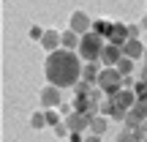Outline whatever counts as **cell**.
Wrapping results in <instances>:
<instances>
[{
	"instance_id": "6da1fadb",
	"label": "cell",
	"mask_w": 147,
	"mask_h": 142,
	"mask_svg": "<svg viewBox=\"0 0 147 142\" xmlns=\"http://www.w3.org/2000/svg\"><path fill=\"white\" fill-rule=\"evenodd\" d=\"M82 58L71 49H55L47 55V63H44V74H47V82L55 85L60 90L76 88V82H82Z\"/></svg>"
},
{
	"instance_id": "7a4b0ae2",
	"label": "cell",
	"mask_w": 147,
	"mask_h": 142,
	"mask_svg": "<svg viewBox=\"0 0 147 142\" xmlns=\"http://www.w3.org/2000/svg\"><path fill=\"white\" fill-rule=\"evenodd\" d=\"M106 99L112 101V109H115V115H112V120H125V115L136 107V93H134V88H123L117 90L115 96H106Z\"/></svg>"
},
{
	"instance_id": "3957f363",
	"label": "cell",
	"mask_w": 147,
	"mask_h": 142,
	"mask_svg": "<svg viewBox=\"0 0 147 142\" xmlns=\"http://www.w3.org/2000/svg\"><path fill=\"white\" fill-rule=\"evenodd\" d=\"M104 44H106L104 38H98L93 30H90V33H84V36H82L76 55L84 60V63H98V60H101V52H104Z\"/></svg>"
},
{
	"instance_id": "277c9868",
	"label": "cell",
	"mask_w": 147,
	"mask_h": 142,
	"mask_svg": "<svg viewBox=\"0 0 147 142\" xmlns=\"http://www.w3.org/2000/svg\"><path fill=\"white\" fill-rule=\"evenodd\" d=\"M95 88H98L104 96H115L117 90H123V74L117 69H101Z\"/></svg>"
},
{
	"instance_id": "5b68a950",
	"label": "cell",
	"mask_w": 147,
	"mask_h": 142,
	"mask_svg": "<svg viewBox=\"0 0 147 142\" xmlns=\"http://www.w3.org/2000/svg\"><path fill=\"white\" fill-rule=\"evenodd\" d=\"M123 58H125V55H123V47H115V44H109V41H106V44H104V52H101V60H98V63L104 66V69H117Z\"/></svg>"
},
{
	"instance_id": "8992f818",
	"label": "cell",
	"mask_w": 147,
	"mask_h": 142,
	"mask_svg": "<svg viewBox=\"0 0 147 142\" xmlns=\"http://www.w3.org/2000/svg\"><path fill=\"white\" fill-rule=\"evenodd\" d=\"M60 104H63V90L60 88H55V85L41 88V107L44 109H60Z\"/></svg>"
},
{
	"instance_id": "52a82bcc",
	"label": "cell",
	"mask_w": 147,
	"mask_h": 142,
	"mask_svg": "<svg viewBox=\"0 0 147 142\" xmlns=\"http://www.w3.org/2000/svg\"><path fill=\"white\" fill-rule=\"evenodd\" d=\"M68 30L79 33V36H84V33H90V30H93V19H90L84 11H74V14H71V19H68Z\"/></svg>"
},
{
	"instance_id": "ba28073f",
	"label": "cell",
	"mask_w": 147,
	"mask_h": 142,
	"mask_svg": "<svg viewBox=\"0 0 147 142\" xmlns=\"http://www.w3.org/2000/svg\"><path fill=\"white\" fill-rule=\"evenodd\" d=\"M93 118H95V115H84V112H71V115L65 118V126H68L71 131L84 134V131H90V123H93Z\"/></svg>"
},
{
	"instance_id": "9c48e42d",
	"label": "cell",
	"mask_w": 147,
	"mask_h": 142,
	"mask_svg": "<svg viewBox=\"0 0 147 142\" xmlns=\"http://www.w3.org/2000/svg\"><path fill=\"white\" fill-rule=\"evenodd\" d=\"M41 47H44V52H55V49H60L63 47V33H57V30H47L44 33V38H41Z\"/></svg>"
},
{
	"instance_id": "30bf717a",
	"label": "cell",
	"mask_w": 147,
	"mask_h": 142,
	"mask_svg": "<svg viewBox=\"0 0 147 142\" xmlns=\"http://www.w3.org/2000/svg\"><path fill=\"white\" fill-rule=\"evenodd\" d=\"M144 44L139 41V38H131V41H125L123 44V55L125 58H131V60H139V58H144Z\"/></svg>"
},
{
	"instance_id": "8fae6325",
	"label": "cell",
	"mask_w": 147,
	"mask_h": 142,
	"mask_svg": "<svg viewBox=\"0 0 147 142\" xmlns=\"http://www.w3.org/2000/svg\"><path fill=\"white\" fill-rule=\"evenodd\" d=\"M125 41H131V38H128V25H123V22H115V27H112V36H109V44H115V47H123Z\"/></svg>"
},
{
	"instance_id": "7c38bea8",
	"label": "cell",
	"mask_w": 147,
	"mask_h": 142,
	"mask_svg": "<svg viewBox=\"0 0 147 142\" xmlns=\"http://www.w3.org/2000/svg\"><path fill=\"white\" fill-rule=\"evenodd\" d=\"M112 27H115V22H109V19H95V22H93V33H95L98 38H104V41H109Z\"/></svg>"
},
{
	"instance_id": "4fadbf2b",
	"label": "cell",
	"mask_w": 147,
	"mask_h": 142,
	"mask_svg": "<svg viewBox=\"0 0 147 142\" xmlns=\"http://www.w3.org/2000/svg\"><path fill=\"white\" fill-rule=\"evenodd\" d=\"M101 69H104L101 63H84V69H82V79H84V82H90V85H95V82H98Z\"/></svg>"
},
{
	"instance_id": "5bb4252c",
	"label": "cell",
	"mask_w": 147,
	"mask_h": 142,
	"mask_svg": "<svg viewBox=\"0 0 147 142\" xmlns=\"http://www.w3.org/2000/svg\"><path fill=\"white\" fill-rule=\"evenodd\" d=\"M106 128H109V118L95 115V118H93V123H90V134H98V137H104Z\"/></svg>"
},
{
	"instance_id": "9a60e30c",
	"label": "cell",
	"mask_w": 147,
	"mask_h": 142,
	"mask_svg": "<svg viewBox=\"0 0 147 142\" xmlns=\"http://www.w3.org/2000/svg\"><path fill=\"white\" fill-rule=\"evenodd\" d=\"M79 41H82V36L74 30H65L63 33V49H71V52H76L79 49Z\"/></svg>"
},
{
	"instance_id": "2e32d148",
	"label": "cell",
	"mask_w": 147,
	"mask_h": 142,
	"mask_svg": "<svg viewBox=\"0 0 147 142\" xmlns=\"http://www.w3.org/2000/svg\"><path fill=\"white\" fill-rule=\"evenodd\" d=\"M44 126H47V112H44V109H36L30 115V128H36V131H38V128H44Z\"/></svg>"
},
{
	"instance_id": "e0dca14e",
	"label": "cell",
	"mask_w": 147,
	"mask_h": 142,
	"mask_svg": "<svg viewBox=\"0 0 147 142\" xmlns=\"http://www.w3.org/2000/svg\"><path fill=\"white\" fill-rule=\"evenodd\" d=\"M134 63H136V60H131V58H123V60H120V66H117V71H120L123 77H131V74H134Z\"/></svg>"
},
{
	"instance_id": "ac0fdd59",
	"label": "cell",
	"mask_w": 147,
	"mask_h": 142,
	"mask_svg": "<svg viewBox=\"0 0 147 142\" xmlns=\"http://www.w3.org/2000/svg\"><path fill=\"white\" fill-rule=\"evenodd\" d=\"M47 112V126L49 128H55L57 123H63V118H60V109H44Z\"/></svg>"
},
{
	"instance_id": "d6986e66",
	"label": "cell",
	"mask_w": 147,
	"mask_h": 142,
	"mask_svg": "<svg viewBox=\"0 0 147 142\" xmlns=\"http://www.w3.org/2000/svg\"><path fill=\"white\" fill-rule=\"evenodd\" d=\"M131 112L139 118V120H147V101H136V107H134Z\"/></svg>"
},
{
	"instance_id": "ffe728a7",
	"label": "cell",
	"mask_w": 147,
	"mask_h": 142,
	"mask_svg": "<svg viewBox=\"0 0 147 142\" xmlns=\"http://www.w3.org/2000/svg\"><path fill=\"white\" fill-rule=\"evenodd\" d=\"M117 142H142V139H139V137H136L134 131H128V128H123V131L117 134Z\"/></svg>"
},
{
	"instance_id": "44dd1931",
	"label": "cell",
	"mask_w": 147,
	"mask_h": 142,
	"mask_svg": "<svg viewBox=\"0 0 147 142\" xmlns=\"http://www.w3.org/2000/svg\"><path fill=\"white\" fill-rule=\"evenodd\" d=\"M44 33H47V30H44L41 25H30V38H33V41H38V44H41Z\"/></svg>"
},
{
	"instance_id": "7402d4cb",
	"label": "cell",
	"mask_w": 147,
	"mask_h": 142,
	"mask_svg": "<svg viewBox=\"0 0 147 142\" xmlns=\"http://www.w3.org/2000/svg\"><path fill=\"white\" fill-rule=\"evenodd\" d=\"M74 90H76V93H84V96H90V93H93L90 82H84V79H82V82H76V88H74Z\"/></svg>"
},
{
	"instance_id": "603a6c76",
	"label": "cell",
	"mask_w": 147,
	"mask_h": 142,
	"mask_svg": "<svg viewBox=\"0 0 147 142\" xmlns=\"http://www.w3.org/2000/svg\"><path fill=\"white\" fill-rule=\"evenodd\" d=\"M142 36V27L139 25H128V38H139Z\"/></svg>"
},
{
	"instance_id": "cb8c5ba5",
	"label": "cell",
	"mask_w": 147,
	"mask_h": 142,
	"mask_svg": "<svg viewBox=\"0 0 147 142\" xmlns=\"http://www.w3.org/2000/svg\"><path fill=\"white\" fill-rule=\"evenodd\" d=\"M84 137H87V134H79V131H71V134H68L71 142H84Z\"/></svg>"
},
{
	"instance_id": "d4e9b609",
	"label": "cell",
	"mask_w": 147,
	"mask_h": 142,
	"mask_svg": "<svg viewBox=\"0 0 147 142\" xmlns=\"http://www.w3.org/2000/svg\"><path fill=\"white\" fill-rule=\"evenodd\" d=\"M134 85H136V82H134V74H131V77H123V88H134Z\"/></svg>"
},
{
	"instance_id": "484cf974",
	"label": "cell",
	"mask_w": 147,
	"mask_h": 142,
	"mask_svg": "<svg viewBox=\"0 0 147 142\" xmlns=\"http://www.w3.org/2000/svg\"><path fill=\"white\" fill-rule=\"evenodd\" d=\"M84 142H104V139H101L98 134H87V137H84Z\"/></svg>"
},
{
	"instance_id": "4316f807",
	"label": "cell",
	"mask_w": 147,
	"mask_h": 142,
	"mask_svg": "<svg viewBox=\"0 0 147 142\" xmlns=\"http://www.w3.org/2000/svg\"><path fill=\"white\" fill-rule=\"evenodd\" d=\"M139 27H142V33H147V16H144L142 22H139Z\"/></svg>"
},
{
	"instance_id": "83f0119b",
	"label": "cell",
	"mask_w": 147,
	"mask_h": 142,
	"mask_svg": "<svg viewBox=\"0 0 147 142\" xmlns=\"http://www.w3.org/2000/svg\"><path fill=\"white\" fill-rule=\"evenodd\" d=\"M142 79H147V66H144V71H142Z\"/></svg>"
},
{
	"instance_id": "f1b7e54d",
	"label": "cell",
	"mask_w": 147,
	"mask_h": 142,
	"mask_svg": "<svg viewBox=\"0 0 147 142\" xmlns=\"http://www.w3.org/2000/svg\"><path fill=\"white\" fill-rule=\"evenodd\" d=\"M144 60H147V49H144Z\"/></svg>"
},
{
	"instance_id": "f546056e",
	"label": "cell",
	"mask_w": 147,
	"mask_h": 142,
	"mask_svg": "<svg viewBox=\"0 0 147 142\" xmlns=\"http://www.w3.org/2000/svg\"><path fill=\"white\" fill-rule=\"evenodd\" d=\"M142 142H147V137H144V139H142Z\"/></svg>"
}]
</instances>
